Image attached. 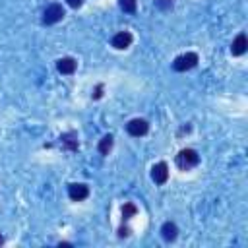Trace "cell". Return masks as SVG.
Returning <instances> with one entry per match:
<instances>
[{"label": "cell", "mask_w": 248, "mask_h": 248, "mask_svg": "<svg viewBox=\"0 0 248 248\" xmlns=\"http://www.w3.org/2000/svg\"><path fill=\"white\" fill-rule=\"evenodd\" d=\"M151 178H153V182L155 184H165L167 180H169V167H167V163H157V165H153V169H151Z\"/></svg>", "instance_id": "cell-6"}, {"label": "cell", "mask_w": 248, "mask_h": 248, "mask_svg": "<svg viewBox=\"0 0 248 248\" xmlns=\"http://www.w3.org/2000/svg\"><path fill=\"white\" fill-rule=\"evenodd\" d=\"M126 130H128L130 136L140 138V136H145V134H147L149 124H147L145 118H134V120H130V122L126 124Z\"/></svg>", "instance_id": "cell-4"}, {"label": "cell", "mask_w": 248, "mask_h": 248, "mask_svg": "<svg viewBox=\"0 0 248 248\" xmlns=\"http://www.w3.org/2000/svg\"><path fill=\"white\" fill-rule=\"evenodd\" d=\"M118 4H120V8H122L124 12H128V14H134V12H136V6H138L136 0H118Z\"/></svg>", "instance_id": "cell-14"}, {"label": "cell", "mask_w": 248, "mask_h": 248, "mask_svg": "<svg viewBox=\"0 0 248 248\" xmlns=\"http://www.w3.org/2000/svg\"><path fill=\"white\" fill-rule=\"evenodd\" d=\"M118 234H120V236H128V234H130V231H128L126 227H120V229H118Z\"/></svg>", "instance_id": "cell-17"}, {"label": "cell", "mask_w": 248, "mask_h": 248, "mask_svg": "<svg viewBox=\"0 0 248 248\" xmlns=\"http://www.w3.org/2000/svg\"><path fill=\"white\" fill-rule=\"evenodd\" d=\"M112 149V136H105L101 141H99V153L101 155H108V151Z\"/></svg>", "instance_id": "cell-12"}, {"label": "cell", "mask_w": 248, "mask_h": 248, "mask_svg": "<svg viewBox=\"0 0 248 248\" xmlns=\"http://www.w3.org/2000/svg\"><path fill=\"white\" fill-rule=\"evenodd\" d=\"M76 60L74 58H70V56H64V58H60L58 62H56V68H58V72L60 74H66V76H70V74H74L76 72Z\"/></svg>", "instance_id": "cell-9"}, {"label": "cell", "mask_w": 248, "mask_h": 248, "mask_svg": "<svg viewBox=\"0 0 248 248\" xmlns=\"http://www.w3.org/2000/svg\"><path fill=\"white\" fill-rule=\"evenodd\" d=\"M60 141H62V147H66L68 151H76L78 149V134L76 132H66L60 136Z\"/></svg>", "instance_id": "cell-10"}, {"label": "cell", "mask_w": 248, "mask_h": 248, "mask_svg": "<svg viewBox=\"0 0 248 248\" xmlns=\"http://www.w3.org/2000/svg\"><path fill=\"white\" fill-rule=\"evenodd\" d=\"M101 97H103V85H97L95 93H93V99H101Z\"/></svg>", "instance_id": "cell-15"}, {"label": "cell", "mask_w": 248, "mask_h": 248, "mask_svg": "<svg viewBox=\"0 0 248 248\" xmlns=\"http://www.w3.org/2000/svg\"><path fill=\"white\" fill-rule=\"evenodd\" d=\"M198 163H200V155H198L196 149L186 147V149L178 151V155H176V167L182 169V170H188V169L196 167Z\"/></svg>", "instance_id": "cell-1"}, {"label": "cell", "mask_w": 248, "mask_h": 248, "mask_svg": "<svg viewBox=\"0 0 248 248\" xmlns=\"http://www.w3.org/2000/svg\"><path fill=\"white\" fill-rule=\"evenodd\" d=\"M2 242H4V240H2V236H0V244H2Z\"/></svg>", "instance_id": "cell-18"}, {"label": "cell", "mask_w": 248, "mask_h": 248, "mask_svg": "<svg viewBox=\"0 0 248 248\" xmlns=\"http://www.w3.org/2000/svg\"><path fill=\"white\" fill-rule=\"evenodd\" d=\"M62 17H64V8L60 4H50L43 14V23L52 25V23H58Z\"/></svg>", "instance_id": "cell-3"}, {"label": "cell", "mask_w": 248, "mask_h": 248, "mask_svg": "<svg viewBox=\"0 0 248 248\" xmlns=\"http://www.w3.org/2000/svg\"><path fill=\"white\" fill-rule=\"evenodd\" d=\"M68 196H70V200H74V202H81V200H85V198L89 196V188H87V184L74 182V184L68 186Z\"/></svg>", "instance_id": "cell-5"}, {"label": "cell", "mask_w": 248, "mask_h": 248, "mask_svg": "<svg viewBox=\"0 0 248 248\" xmlns=\"http://www.w3.org/2000/svg\"><path fill=\"white\" fill-rule=\"evenodd\" d=\"M161 234H163V238H165L167 242H172V240L178 236V227H176L174 223L167 221V223H163V227H161Z\"/></svg>", "instance_id": "cell-11"}, {"label": "cell", "mask_w": 248, "mask_h": 248, "mask_svg": "<svg viewBox=\"0 0 248 248\" xmlns=\"http://www.w3.org/2000/svg\"><path fill=\"white\" fill-rule=\"evenodd\" d=\"M246 48H248V39H246V35H244V33L236 35V39H234L232 45H231V52H232L234 56H240V54L246 52Z\"/></svg>", "instance_id": "cell-8"}, {"label": "cell", "mask_w": 248, "mask_h": 248, "mask_svg": "<svg viewBox=\"0 0 248 248\" xmlns=\"http://www.w3.org/2000/svg\"><path fill=\"white\" fill-rule=\"evenodd\" d=\"M196 64H198V54L196 52H186V54H180L178 58H174L172 68L176 72H186V70H192Z\"/></svg>", "instance_id": "cell-2"}, {"label": "cell", "mask_w": 248, "mask_h": 248, "mask_svg": "<svg viewBox=\"0 0 248 248\" xmlns=\"http://www.w3.org/2000/svg\"><path fill=\"white\" fill-rule=\"evenodd\" d=\"M132 45V33L130 31H120L112 37V46L122 50V48H128Z\"/></svg>", "instance_id": "cell-7"}, {"label": "cell", "mask_w": 248, "mask_h": 248, "mask_svg": "<svg viewBox=\"0 0 248 248\" xmlns=\"http://www.w3.org/2000/svg\"><path fill=\"white\" fill-rule=\"evenodd\" d=\"M66 2H68V6H72V8H79L83 0H66Z\"/></svg>", "instance_id": "cell-16"}, {"label": "cell", "mask_w": 248, "mask_h": 248, "mask_svg": "<svg viewBox=\"0 0 248 248\" xmlns=\"http://www.w3.org/2000/svg\"><path fill=\"white\" fill-rule=\"evenodd\" d=\"M136 213H138V207H136L134 203L128 202V203L122 205V219H130V217H134Z\"/></svg>", "instance_id": "cell-13"}]
</instances>
